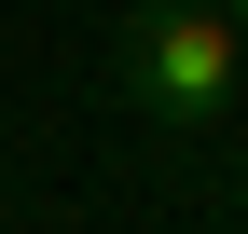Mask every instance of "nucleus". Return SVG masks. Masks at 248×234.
I'll return each instance as SVG.
<instances>
[{
	"instance_id": "obj_1",
	"label": "nucleus",
	"mask_w": 248,
	"mask_h": 234,
	"mask_svg": "<svg viewBox=\"0 0 248 234\" xmlns=\"http://www.w3.org/2000/svg\"><path fill=\"white\" fill-rule=\"evenodd\" d=\"M124 97L152 110V124H234V83H248V28L234 0H152V14H124Z\"/></svg>"
},
{
	"instance_id": "obj_2",
	"label": "nucleus",
	"mask_w": 248,
	"mask_h": 234,
	"mask_svg": "<svg viewBox=\"0 0 248 234\" xmlns=\"http://www.w3.org/2000/svg\"><path fill=\"white\" fill-rule=\"evenodd\" d=\"M234 220H248V165H234Z\"/></svg>"
},
{
	"instance_id": "obj_3",
	"label": "nucleus",
	"mask_w": 248,
	"mask_h": 234,
	"mask_svg": "<svg viewBox=\"0 0 248 234\" xmlns=\"http://www.w3.org/2000/svg\"><path fill=\"white\" fill-rule=\"evenodd\" d=\"M234 28H248V0H234Z\"/></svg>"
}]
</instances>
